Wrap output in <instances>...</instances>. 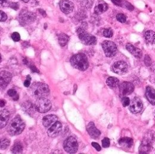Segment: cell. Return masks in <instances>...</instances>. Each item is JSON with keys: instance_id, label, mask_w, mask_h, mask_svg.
I'll list each match as a JSON object with an SVG mask.
<instances>
[{"instance_id": "cell-1", "label": "cell", "mask_w": 155, "mask_h": 154, "mask_svg": "<svg viewBox=\"0 0 155 154\" xmlns=\"http://www.w3.org/2000/svg\"><path fill=\"white\" fill-rule=\"evenodd\" d=\"M31 96L36 99L45 97L50 93L48 86L44 83L35 82L32 84L30 88Z\"/></svg>"}, {"instance_id": "cell-2", "label": "cell", "mask_w": 155, "mask_h": 154, "mask_svg": "<svg viewBox=\"0 0 155 154\" xmlns=\"http://www.w3.org/2000/svg\"><path fill=\"white\" fill-rule=\"evenodd\" d=\"M71 65L79 71H85L89 66L87 57L84 54H76L73 55L70 59Z\"/></svg>"}, {"instance_id": "cell-3", "label": "cell", "mask_w": 155, "mask_h": 154, "mask_svg": "<svg viewBox=\"0 0 155 154\" xmlns=\"http://www.w3.org/2000/svg\"><path fill=\"white\" fill-rule=\"evenodd\" d=\"M25 128V124L19 116L13 119L7 126L8 133L12 136L20 134Z\"/></svg>"}, {"instance_id": "cell-4", "label": "cell", "mask_w": 155, "mask_h": 154, "mask_svg": "<svg viewBox=\"0 0 155 154\" xmlns=\"http://www.w3.org/2000/svg\"><path fill=\"white\" fill-rule=\"evenodd\" d=\"M77 34L81 41L85 45H93L96 43V38L94 36L87 33L83 26L77 29Z\"/></svg>"}, {"instance_id": "cell-5", "label": "cell", "mask_w": 155, "mask_h": 154, "mask_svg": "<svg viewBox=\"0 0 155 154\" xmlns=\"http://www.w3.org/2000/svg\"><path fill=\"white\" fill-rule=\"evenodd\" d=\"M35 107L38 112L44 113L48 111L51 109V103L48 99L45 97H42L38 99L35 103Z\"/></svg>"}, {"instance_id": "cell-6", "label": "cell", "mask_w": 155, "mask_h": 154, "mask_svg": "<svg viewBox=\"0 0 155 154\" xmlns=\"http://www.w3.org/2000/svg\"><path fill=\"white\" fill-rule=\"evenodd\" d=\"M64 148L67 153H76L78 149V144L77 140L73 136L68 137L64 142Z\"/></svg>"}, {"instance_id": "cell-7", "label": "cell", "mask_w": 155, "mask_h": 154, "mask_svg": "<svg viewBox=\"0 0 155 154\" xmlns=\"http://www.w3.org/2000/svg\"><path fill=\"white\" fill-rule=\"evenodd\" d=\"M105 54L108 57L114 56L117 52V46L116 44L111 41H104L102 44Z\"/></svg>"}, {"instance_id": "cell-8", "label": "cell", "mask_w": 155, "mask_h": 154, "mask_svg": "<svg viewBox=\"0 0 155 154\" xmlns=\"http://www.w3.org/2000/svg\"><path fill=\"white\" fill-rule=\"evenodd\" d=\"M112 70L115 73L122 75L127 72L128 70V65L124 61H117L113 65Z\"/></svg>"}, {"instance_id": "cell-9", "label": "cell", "mask_w": 155, "mask_h": 154, "mask_svg": "<svg viewBox=\"0 0 155 154\" xmlns=\"http://www.w3.org/2000/svg\"><path fill=\"white\" fill-rule=\"evenodd\" d=\"M143 104L141 100L138 97H134L130 102L129 110L133 113H138L142 111Z\"/></svg>"}, {"instance_id": "cell-10", "label": "cell", "mask_w": 155, "mask_h": 154, "mask_svg": "<svg viewBox=\"0 0 155 154\" xmlns=\"http://www.w3.org/2000/svg\"><path fill=\"white\" fill-rule=\"evenodd\" d=\"M134 89V85L130 82H124L119 85V91L122 96H127L131 94Z\"/></svg>"}, {"instance_id": "cell-11", "label": "cell", "mask_w": 155, "mask_h": 154, "mask_svg": "<svg viewBox=\"0 0 155 154\" xmlns=\"http://www.w3.org/2000/svg\"><path fill=\"white\" fill-rule=\"evenodd\" d=\"M62 130V124L60 122L56 121L48 129L47 133L50 137L54 138L56 137L61 132Z\"/></svg>"}, {"instance_id": "cell-12", "label": "cell", "mask_w": 155, "mask_h": 154, "mask_svg": "<svg viewBox=\"0 0 155 154\" xmlns=\"http://www.w3.org/2000/svg\"><path fill=\"white\" fill-rule=\"evenodd\" d=\"M0 75H1L0 77L1 87L2 89H4L10 82L12 78V75L10 72L6 71H1Z\"/></svg>"}, {"instance_id": "cell-13", "label": "cell", "mask_w": 155, "mask_h": 154, "mask_svg": "<svg viewBox=\"0 0 155 154\" xmlns=\"http://www.w3.org/2000/svg\"><path fill=\"white\" fill-rule=\"evenodd\" d=\"M152 148V140L148 138L143 139L139 149L140 153H148Z\"/></svg>"}, {"instance_id": "cell-14", "label": "cell", "mask_w": 155, "mask_h": 154, "mask_svg": "<svg viewBox=\"0 0 155 154\" xmlns=\"http://www.w3.org/2000/svg\"><path fill=\"white\" fill-rule=\"evenodd\" d=\"M59 7L62 12L65 14L70 13L74 9V4L68 0H61L59 2Z\"/></svg>"}, {"instance_id": "cell-15", "label": "cell", "mask_w": 155, "mask_h": 154, "mask_svg": "<svg viewBox=\"0 0 155 154\" xmlns=\"http://www.w3.org/2000/svg\"><path fill=\"white\" fill-rule=\"evenodd\" d=\"M87 130L88 134L90 135V136L92 138H94V139L97 138L101 135L100 131L96 128V127H95V125L93 122H90L87 125Z\"/></svg>"}, {"instance_id": "cell-16", "label": "cell", "mask_w": 155, "mask_h": 154, "mask_svg": "<svg viewBox=\"0 0 155 154\" xmlns=\"http://www.w3.org/2000/svg\"><path fill=\"white\" fill-rule=\"evenodd\" d=\"M58 120V117L53 114L45 116L42 118V124L45 128H49Z\"/></svg>"}, {"instance_id": "cell-17", "label": "cell", "mask_w": 155, "mask_h": 154, "mask_svg": "<svg viewBox=\"0 0 155 154\" xmlns=\"http://www.w3.org/2000/svg\"><path fill=\"white\" fill-rule=\"evenodd\" d=\"M108 9L107 4L103 0H98L94 7V13L99 15L105 12Z\"/></svg>"}, {"instance_id": "cell-18", "label": "cell", "mask_w": 155, "mask_h": 154, "mask_svg": "<svg viewBox=\"0 0 155 154\" xmlns=\"http://www.w3.org/2000/svg\"><path fill=\"white\" fill-rule=\"evenodd\" d=\"M126 49L130 53H131L133 55H134L136 58H140L142 56V52L141 50L135 47L131 44H127L126 45Z\"/></svg>"}, {"instance_id": "cell-19", "label": "cell", "mask_w": 155, "mask_h": 154, "mask_svg": "<svg viewBox=\"0 0 155 154\" xmlns=\"http://www.w3.org/2000/svg\"><path fill=\"white\" fill-rule=\"evenodd\" d=\"M145 96L151 104L155 105V89L154 88L150 86H147Z\"/></svg>"}, {"instance_id": "cell-20", "label": "cell", "mask_w": 155, "mask_h": 154, "mask_svg": "<svg viewBox=\"0 0 155 154\" xmlns=\"http://www.w3.org/2000/svg\"><path fill=\"white\" fill-rule=\"evenodd\" d=\"M10 114L7 110H2L0 113V127L1 128L4 127L9 119Z\"/></svg>"}, {"instance_id": "cell-21", "label": "cell", "mask_w": 155, "mask_h": 154, "mask_svg": "<svg viewBox=\"0 0 155 154\" xmlns=\"http://www.w3.org/2000/svg\"><path fill=\"white\" fill-rule=\"evenodd\" d=\"M144 37L148 44H153L155 43V32L153 30H147L145 32Z\"/></svg>"}, {"instance_id": "cell-22", "label": "cell", "mask_w": 155, "mask_h": 154, "mask_svg": "<svg viewBox=\"0 0 155 154\" xmlns=\"http://www.w3.org/2000/svg\"><path fill=\"white\" fill-rule=\"evenodd\" d=\"M119 144L123 147L130 148L133 144V140L131 138L124 137L119 140Z\"/></svg>"}, {"instance_id": "cell-23", "label": "cell", "mask_w": 155, "mask_h": 154, "mask_svg": "<svg viewBox=\"0 0 155 154\" xmlns=\"http://www.w3.org/2000/svg\"><path fill=\"white\" fill-rule=\"evenodd\" d=\"M35 19V15L31 12L24 13L22 15H21V20L23 23H30Z\"/></svg>"}, {"instance_id": "cell-24", "label": "cell", "mask_w": 155, "mask_h": 154, "mask_svg": "<svg viewBox=\"0 0 155 154\" xmlns=\"http://www.w3.org/2000/svg\"><path fill=\"white\" fill-rule=\"evenodd\" d=\"M106 83L110 88H117L119 85V80L114 77H110L106 80Z\"/></svg>"}, {"instance_id": "cell-25", "label": "cell", "mask_w": 155, "mask_h": 154, "mask_svg": "<svg viewBox=\"0 0 155 154\" xmlns=\"http://www.w3.org/2000/svg\"><path fill=\"white\" fill-rule=\"evenodd\" d=\"M69 37L65 33H60L58 35L59 43L61 46H64L68 41Z\"/></svg>"}, {"instance_id": "cell-26", "label": "cell", "mask_w": 155, "mask_h": 154, "mask_svg": "<svg viewBox=\"0 0 155 154\" xmlns=\"http://www.w3.org/2000/svg\"><path fill=\"white\" fill-rule=\"evenodd\" d=\"M22 150H23L22 145L19 142H18L14 144L12 149V152L13 153H22Z\"/></svg>"}, {"instance_id": "cell-27", "label": "cell", "mask_w": 155, "mask_h": 154, "mask_svg": "<svg viewBox=\"0 0 155 154\" xmlns=\"http://www.w3.org/2000/svg\"><path fill=\"white\" fill-rule=\"evenodd\" d=\"M94 0H78L79 3L86 9H90L93 4Z\"/></svg>"}, {"instance_id": "cell-28", "label": "cell", "mask_w": 155, "mask_h": 154, "mask_svg": "<svg viewBox=\"0 0 155 154\" xmlns=\"http://www.w3.org/2000/svg\"><path fill=\"white\" fill-rule=\"evenodd\" d=\"M7 94H8L9 96L13 97V99L14 100H17L18 99L19 96H18V94H17V92H16V90H15L14 89H9V90H8V91H7Z\"/></svg>"}, {"instance_id": "cell-29", "label": "cell", "mask_w": 155, "mask_h": 154, "mask_svg": "<svg viewBox=\"0 0 155 154\" xmlns=\"http://www.w3.org/2000/svg\"><path fill=\"white\" fill-rule=\"evenodd\" d=\"M10 144L9 139L7 138H2L1 139V149H5Z\"/></svg>"}, {"instance_id": "cell-30", "label": "cell", "mask_w": 155, "mask_h": 154, "mask_svg": "<svg viewBox=\"0 0 155 154\" xmlns=\"http://www.w3.org/2000/svg\"><path fill=\"white\" fill-rule=\"evenodd\" d=\"M113 32L111 29H105L103 31V35L107 38H110L113 36Z\"/></svg>"}, {"instance_id": "cell-31", "label": "cell", "mask_w": 155, "mask_h": 154, "mask_svg": "<svg viewBox=\"0 0 155 154\" xmlns=\"http://www.w3.org/2000/svg\"><path fill=\"white\" fill-rule=\"evenodd\" d=\"M116 19L117 20L120 22V23H124L127 20V18L125 16V15L122 14V13H119L116 15Z\"/></svg>"}, {"instance_id": "cell-32", "label": "cell", "mask_w": 155, "mask_h": 154, "mask_svg": "<svg viewBox=\"0 0 155 154\" xmlns=\"http://www.w3.org/2000/svg\"><path fill=\"white\" fill-rule=\"evenodd\" d=\"M12 38L15 41H19L20 40V35L18 32H15L12 34Z\"/></svg>"}, {"instance_id": "cell-33", "label": "cell", "mask_w": 155, "mask_h": 154, "mask_svg": "<svg viewBox=\"0 0 155 154\" xmlns=\"http://www.w3.org/2000/svg\"><path fill=\"white\" fill-rule=\"evenodd\" d=\"M122 105L124 107H127L128 105H130V100L129 99L128 97H124L122 99Z\"/></svg>"}, {"instance_id": "cell-34", "label": "cell", "mask_w": 155, "mask_h": 154, "mask_svg": "<svg viewBox=\"0 0 155 154\" xmlns=\"http://www.w3.org/2000/svg\"><path fill=\"white\" fill-rule=\"evenodd\" d=\"M102 147L106 148V147H108L110 145V140L108 138H105L102 139Z\"/></svg>"}, {"instance_id": "cell-35", "label": "cell", "mask_w": 155, "mask_h": 154, "mask_svg": "<svg viewBox=\"0 0 155 154\" xmlns=\"http://www.w3.org/2000/svg\"><path fill=\"white\" fill-rule=\"evenodd\" d=\"M144 63L145 64L146 66H149L150 65H151V58L148 55H146L145 56V58H144Z\"/></svg>"}, {"instance_id": "cell-36", "label": "cell", "mask_w": 155, "mask_h": 154, "mask_svg": "<svg viewBox=\"0 0 155 154\" xmlns=\"http://www.w3.org/2000/svg\"><path fill=\"white\" fill-rule=\"evenodd\" d=\"M123 5H125V7L127 9H128V10H130V11L133 10V9H134V7H133V5H132L131 4H130L129 2H128L127 1H125V0L124 1Z\"/></svg>"}, {"instance_id": "cell-37", "label": "cell", "mask_w": 155, "mask_h": 154, "mask_svg": "<svg viewBox=\"0 0 155 154\" xmlns=\"http://www.w3.org/2000/svg\"><path fill=\"white\" fill-rule=\"evenodd\" d=\"M123 0H111V1L117 6H122L124 3Z\"/></svg>"}, {"instance_id": "cell-38", "label": "cell", "mask_w": 155, "mask_h": 154, "mask_svg": "<svg viewBox=\"0 0 155 154\" xmlns=\"http://www.w3.org/2000/svg\"><path fill=\"white\" fill-rule=\"evenodd\" d=\"M91 145H92V146H93L97 151H100V150H101V146L99 145V144L93 142L91 143Z\"/></svg>"}, {"instance_id": "cell-39", "label": "cell", "mask_w": 155, "mask_h": 154, "mask_svg": "<svg viewBox=\"0 0 155 154\" xmlns=\"http://www.w3.org/2000/svg\"><path fill=\"white\" fill-rule=\"evenodd\" d=\"M7 18V15L3 12L2 10H1V21H5Z\"/></svg>"}, {"instance_id": "cell-40", "label": "cell", "mask_w": 155, "mask_h": 154, "mask_svg": "<svg viewBox=\"0 0 155 154\" xmlns=\"http://www.w3.org/2000/svg\"><path fill=\"white\" fill-rule=\"evenodd\" d=\"M0 1H1V5L5 6V5H7L8 4L10 0H0Z\"/></svg>"}, {"instance_id": "cell-41", "label": "cell", "mask_w": 155, "mask_h": 154, "mask_svg": "<svg viewBox=\"0 0 155 154\" xmlns=\"http://www.w3.org/2000/svg\"><path fill=\"white\" fill-rule=\"evenodd\" d=\"M30 85V80H28V79H26L24 82V85L25 86V87H28Z\"/></svg>"}, {"instance_id": "cell-42", "label": "cell", "mask_w": 155, "mask_h": 154, "mask_svg": "<svg viewBox=\"0 0 155 154\" xmlns=\"http://www.w3.org/2000/svg\"><path fill=\"white\" fill-rule=\"evenodd\" d=\"M30 69L34 72H39V71L38 70V69L35 66H33V65L30 66Z\"/></svg>"}, {"instance_id": "cell-43", "label": "cell", "mask_w": 155, "mask_h": 154, "mask_svg": "<svg viewBox=\"0 0 155 154\" xmlns=\"http://www.w3.org/2000/svg\"><path fill=\"white\" fill-rule=\"evenodd\" d=\"M5 104V101L4 100H1V103H0V106L1 107H3Z\"/></svg>"}, {"instance_id": "cell-44", "label": "cell", "mask_w": 155, "mask_h": 154, "mask_svg": "<svg viewBox=\"0 0 155 154\" xmlns=\"http://www.w3.org/2000/svg\"><path fill=\"white\" fill-rule=\"evenodd\" d=\"M151 69H152V71H153V72L155 74V65H152V68H151Z\"/></svg>"}, {"instance_id": "cell-45", "label": "cell", "mask_w": 155, "mask_h": 154, "mask_svg": "<svg viewBox=\"0 0 155 154\" xmlns=\"http://www.w3.org/2000/svg\"><path fill=\"white\" fill-rule=\"evenodd\" d=\"M27 79H28V80H31V77L29 75H27Z\"/></svg>"}, {"instance_id": "cell-46", "label": "cell", "mask_w": 155, "mask_h": 154, "mask_svg": "<svg viewBox=\"0 0 155 154\" xmlns=\"http://www.w3.org/2000/svg\"><path fill=\"white\" fill-rule=\"evenodd\" d=\"M22 1H24V2H27L29 0H22Z\"/></svg>"}]
</instances>
